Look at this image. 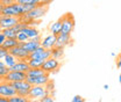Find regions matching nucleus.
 I'll use <instances>...</instances> for the list:
<instances>
[{"label":"nucleus","instance_id":"2","mask_svg":"<svg viewBox=\"0 0 121 102\" xmlns=\"http://www.w3.org/2000/svg\"><path fill=\"white\" fill-rule=\"evenodd\" d=\"M47 12H48V6L39 5V6H36L33 11H30L29 13L25 14L23 16H21L20 19H21V21L28 23V22L33 21V20H39V19L43 17V16L47 14Z\"/></svg>","mask_w":121,"mask_h":102},{"label":"nucleus","instance_id":"30","mask_svg":"<svg viewBox=\"0 0 121 102\" xmlns=\"http://www.w3.org/2000/svg\"><path fill=\"white\" fill-rule=\"evenodd\" d=\"M15 2H16L15 0H0V6H4V7H6V6L13 5V4H15Z\"/></svg>","mask_w":121,"mask_h":102},{"label":"nucleus","instance_id":"20","mask_svg":"<svg viewBox=\"0 0 121 102\" xmlns=\"http://www.w3.org/2000/svg\"><path fill=\"white\" fill-rule=\"evenodd\" d=\"M44 74H47V72L43 71L42 69H30L29 71L27 72V77L37 78V77H41V75H44Z\"/></svg>","mask_w":121,"mask_h":102},{"label":"nucleus","instance_id":"22","mask_svg":"<svg viewBox=\"0 0 121 102\" xmlns=\"http://www.w3.org/2000/svg\"><path fill=\"white\" fill-rule=\"evenodd\" d=\"M2 60L5 61V64H6V66H7L8 69H9V67H12V66H14L15 64L19 61V60L15 58L13 55H11V53H9V55H7V56L2 59Z\"/></svg>","mask_w":121,"mask_h":102},{"label":"nucleus","instance_id":"41","mask_svg":"<svg viewBox=\"0 0 121 102\" xmlns=\"http://www.w3.org/2000/svg\"><path fill=\"white\" fill-rule=\"evenodd\" d=\"M15 1H16V0H15Z\"/></svg>","mask_w":121,"mask_h":102},{"label":"nucleus","instance_id":"28","mask_svg":"<svg viewBox=\"0 0 121 102\" xmlns=\"http://www.w3.org/2000/svg\"><path fill=\"white\" fill-rule=\"evenodd\" d=\"M9 102H30V100L28 98H25V96H19V95H15L9 98Z\"/></svg>","mask_w":121,"mask_h":102},{"label":"nucleus","instance_id":"25","mask_svg":"<svg viewBox=\"0 0 121 102\" xmlns=\"http://www.w3.org/2000/svg\"><path fill=\"white\" fill-rule=\"evenodd\" d=\"M8 73H9V69L6 66L5 61H4V60H1V61H0V78H1V79H4Z\"/></svg>","mask_w":121,"mask_h":102},{"label":"nucleus","instance_id":"33","mask_svg":"<svg viewBox=\"0 0 121 102\" xmlns=\"http://www.w3.org/2000/svg\"><path fill=\"white\" fill-rule=\"evenodd\" d=\"M6 40H7V37L5 36V34L4 33H0V46L6 42Z\"/></svg>","mask_w":121,"mask_h":102},{"label":"nucleus","instance_id":"37","mask_svg":"<svg viewBox=\"0 0 121 102\" xmlns=\"http://www.w3.org/2000/svg\"><path fill=\"white\" fill-rule=\"evenodd\" d=\"M30 102H42L40 99H34V100H30Z\"/></svg>","mask_w":121,"mask_h":102},{"label":"nucleus","instance_id":"4","mask_svg":"<svg viewBox=\"0 0 121 102\" xmlns=\"http://www.w3.org/2000/svg\"><path fill=\"white\" fill-rule=\"evenodd\" d=\"M13 88H15L16 90V95L19 96H25V98H28L29 96V92H30V88H31V85L27 80L25 81H17V82H9Z\"/></svg>","mask_w":121,"mask_h":102},{"label":"nucleus","instance_id":"16","mask_svg":"<svg viewBox=\"0 0 121 102\" xmlns=\"http://www.w3.org/2000/svg\"><path fill=\"white\" fill-rule=\"evenodd\" d=\"M19 45H21L26 51H28L29 53H33L34 51H36L40 46H41V43L40 42H35L33 40H29L27 42H23V43H20Z\"/></svg>","mask_w":121,"mask_h":102},{"label":"nucleus","instance_id":"17","mask_svg":"<svg viewBox=\"0 0 121 102\" xmlns=\"http://www.w3.org/2000/svg\"><path fill=\"white\" fill-rule=\"evenodd\" d=\"M62 28H63V21H62V17H60L58 20H56L55 22H52L49 26V31H50V34L58 36L62 33Z\"/></svg>","mask_w":121,"mask_h":102},{"label":"nucleus","instance_id":"13","mask_svg":"<svg viewBox=\"0 0 121 102\" xmlns=\"http://www.w3.org/2000/svg\"><path fill=\"white\" fill-rule=\"evenodd\" d=\"M56 42H57V36H55L52 34H48L44 37H42L41 45L47 50H51L52 48L56 46Z\"/></svg>","mask_w":121,"mask_h":102},{"label":"nucleus","instance_id":"18","mask_svg":"<svg viewBox=\"0 0 121 102\" xmlns=\"http://www.w3.org/2000/svg\"><path fill=\"white\" fill-rule=\"evenodd\" d=\"M22 31L29 37V40H33L34 37H37V36L41 35L40 30L37 29V28H35V27H27V28H25V29L22 30Z\"/></svg>","mask_w":121,"mask_h":102},{"label":"nucleus","instance_id":"32","mask_svg":"<svg viewBox=\"0 0 121 102\" xmlns=\"http://www.w3.org/2000/svg\"><path fill=\"white\" fill-rule=\"evenodd\" d=\"M71 102H85V99H84V98H82L80 95H75Z\"/></svg>","mask_w":121,"mask_h":102},{"label":"nucleus","instance_id":"29","mask_svg":"<svg viewBox=\"0 0 121 102\" xmlns=\"http://www.w3.org/2000/svg\"><path fill=\"white\" fill-rule=\"evenodd\" d=\"M7 55H9V50H7L4 46H0V58H1V60L5 58Z\"/></svg>","mask_w":121,"mask_h":102},{"label":"nucleus","instance_id":"14","mask_svg":"<svg viewBox=\"0 0 121 102\" xmlns=\"http://www.w3.org/2000/svg\"><path fill=\"white\" fill-rule=\"evenodd\" d=\"M72 44V37L71 35H65V34H60L57 36V42H56V46H60V48H65L68 45H71Z\"/></svg>","mask_w":121,"mask_h":102},{"label":"nucleus","instance_id":"12","mask_svg":"<svg viewBox=\"0 0 121 102\" xmlns=\"http://www.w3.org/2000/svg\"><path fill=\"white\" fill-rule=\"evenodd\" d=\"M50 74L47 73L44 75H41V77H37V78H31V77H27V81L29 82L31 86H35V85H40V86H45L49 81H50Z\"/></svg>","mask_w":121,"mask_h":102},{"label":"nucleus","instance_id":"36","mask_svg":"<svg viewBox=\"0 0 121 102\" xmlns=\"http://www.w3.org/2000/svg\"><path fill=\"white\" fill-rule=\"evenodd\" d=\"M0 102H9V98H4V96H0Z\"/></svg>","mask_w":121,"mask_h":102},{"label":"nucleus","instance_id":"24","mask_svg":"<svg viewBox=\"0 0 121 102\" xmlns=\"http://www.w3.org/2000/svg\"><path fill=\"white\" fill-rule=\"evenodd\" d=\"M28 64H29L30 69H41L43 63L44 61H41V60H37V59H31V58H28Z\"/></svg>","mask_w":121,"mask_h":102},{"label":"nucleus","instance_id":"15","mask_svg":"<svg viewBox=\"0 0 121 102\" xmlns=\"http://www.w3.org/2000/svg\"><path fill=\"white\" fill-rule=\"evenodd\" d=\"M30 70V66L28 61L26 60H19L14 66L9 67V71H16V72H25L27 73Z\"/></svg>","mask_w":121,"mask_h":102},{"label":"nucleus","instance_id":"1","mask_svg":"<svg viewBox=\"0 0 121 102\" xmlns=\"http://www.w3.org/2000/svg\"><path fill=\"white\" fill-rule=\"evenodd\" d=\"M0 13L1 16H16V17H21L26 14V7L25 5H20L17 2H15L13 5L9 6H0Z\"/></svg>","mask_w":121,"mask_h":102},{"label":"nucleus","instance_id":"7","mask_svg":"<svg viewBox=\"0 0 121 102\" xmlns=\"http://www.w3.org/2000/svg\"><path fill=\"white\" fill-rule=\"evenodd\" d=\"M25 80H27V73L16 72V71H9V73L4 79H1V81H6V82H17Z\"/></svg>","mask_w":121,"mask_h":102},{"label":"nucleus","instance_id":"26","mask_svg":"<svg viewBox=\"0 0 121 102\" xmlns=\"http://www.w3.org/2000/svg\"><path fill=\"white\" fill-rule=\"evenodd\" d=\"M16 2L20 5H41V0H16Z\"/></svg>","mask_w":121,"mask_h":102},{"label":"nucleus","instance_id":"39","mask_svg":"<svg viewBox=\"0 0 121 102\" xmlns=\"http://www.w3.org/2000/svg\"><path fill=\"white\" fill-rule=\"evenodd\" d=\"M111 56L112 57H115V52H111Z\"/></svg>","mask_w":121,"mask_h":102},{"label":"nucleus","instance_id":"35","mask_svg":"<svg viewBox=\"0 0 121 102\" xmlns=\"http://www.w3.org/2000/svg\"><path fill=\"white\" fill-rule=\"evenodd\" d=\"M51 2H52V0H41V5H43V6H49Z\"/></svg>","mask_w":121,"mask_h":102},{"label":"nucleus","instance_id":"9","mask_svg":"<svg viewBox=\"0 0 121 102\" xmlns=\"http://www.w3.org/2000/svg\"><path fill=\"white\" fill-rule=\"evenodd\" d=\"M20 21H21V19L16 17V16H1L0 17V27H1V29L13 28Z\"/></svg>","mask_w":121,"mask_h":102},{"label":"nucleus","instance_id":"27","mask_svg":"<svg viewBox=\"0 0 121 102\" xmlns=\"http://www.w3.org/2000/svg\"><path fill=\"white\" fill-rule=\"evenodd\" d=\"M16 40L19 41V43H23V42L29 41V37H28L23 31H19V33H17V35H16Z\"/></svg>","mask_w":121,"mask_h":102},{"label":"nucleus","instance_id":"11","mask_svg":"<svg viewBox=\"0 0 121 102\" xmlns=\"http://www.w3.org/2000/svg\"><path fill=\"white\" fill-rule=\"evenodd\" d=\"M9 53L13 55L17 60H26V61L28 60V58H29V56H30L29 52L26 51L21 45H17V46H15L13 49H11L9 50Z\"/></svg>","mask_w":121,"mask_h":102},{"label":"nucleus","instance_id":"3","mask_svg":"<svg viewBox=\"0 0 121 102\" xmlns=\"http://www.w3.org/2000/svg\"><path fill=\"white\" fill-rule=\"evenodd\" d=\"M62 21H63V28H62V33L60 34L71 35V33H72V30H73L76 24L73 15L71 13H66L65 15L62 16Z\"/></svg>","mask_w":121,"mask_h":102},{"label":"nucleus","instance_id":"23","mask_svg":"<svg viewBox=\"0 0 121 102\" xmlns=\"http://www.w3.org/2000/svg\"><path fill=\"white\" fill-rule=\"evenodd\" d=\"M1 33H4L7 38H16V35H17V31L14 29V27H13V28L1 29Z\"/></svg>","mask_w":121,"mask_h":102},{"label":"nucleus","instance_id":"38","mask_svg":"<svg viewBox=\"0 0 121 102\" xmlns=\"http://www.w3.org/2000/svg\"><path fill=\"white\" fill-rule=\"evenodd\" d=\"M104 88H105V89H108V88H109V86H108V85H104Z\"/></svg>","mask_w":121,"mask_h":102},{"label":"nucleus","instance_id":"34","mask_svg":"<svg viewBox=\"0 0 121 102\" xmlns=\"http://www.w3.org/2000/svg\"><path fill=\"white\" fill-rule=\"evenodd\" d=\"M115 64H117V67H119L121 69V52L118 55V57H117V60H115Z\"/></svg>","mask_w":121,"mask_h":102},{"label":"nucleus","instance_id":"8","mask_svg":"<svg viewBox=\"0 0 121 102\" xmlns=\"http://www.w3.org/2000/svg\"><path fill=\"white\" fill-rule=\"evenodd\" d=\"M50 57H51V51L44 49L42 45L36 51H34L33 53H30V56H29V58L37 59V60H41V61H45L47 59H49Z\"/></svg>","mask_w":121,"mask_h":102},{"label":"nucleus","instance_id":"10","mask_svg":"<svg viewBox=\"0 0 121 102\" xmlns=\"http://www.w3.org/2000/svg\"><path fill=\"white\" fill-rule=\"evenodd\" d=\"M16 94H17V93H16L15 88H13V86H12L9 82L1 81V84H0V96L12 98V96H15Z\"/></svg>","mask_w":121,"mask_h":102},{"label":"nucleus","instance_id":"21","mask_svg":"<svg viewBox=\"0 0 121 102\" xmlns=\"http://www.w3.org/2000/svg\"><path fill=\"white\" fill-rule=\"evenodd\" d=\"M19 41L16 40V38H7L6 40V42L2 44L1 46H4V48H6L7 50H11V49H13L15 46H17L19 45Z\"/></svg>","mask_w":121,"mask_h":102},{"label":"nucleus","instance_id":"5","mask_svg":"<svg viewBox=\"0 0 121 102\" xmlns=\"http://www.w3.org/2000/svg\"><path fill=\"white\" fill-rule=\"evenodd\" d=\"M60 61L58 59H55L52 58V57H50L49 59H47L44 63H43V65H42V70L45 71L47 73H49V74H52V73H57L58 72V70H60Z\"/></svg>","mask_w":121,"mask_h":102},{"label":"nucleus","instance_id":"40","mask_svg":"<svg viewBox=\"0 0 121 102\" xmlns=\"http://www.w3.org/2000/svg\"><path fill=\"white\" fill-rule=\"evenodd\" d=\"M119 84L121 85V73H120V75H119Z\"/></svg>","mask_w":121,"mask_h":102},{"label":"nucleus","instance_id":"6","mask_svg":"<svg viewBox=\"0 0 121 102\" xmlns=\"http://www.w3.org/2000/svg\"><path fill=\"white\" fill-rule=\"evenodd\" d=\"M45 95H50L47 90L45 86H40V85H35V86H31L29 92V96L30 100H34V99H42L44 98Z\"/></svg>","mask_w":121,"mask_h":102},{"label":"nucleus","instance_id":"19","mask_svg":"<svg viewBox=\"0 0 121 102\" xmlns=\"http://www.w3.org/2000/svg\"><path fill=\"white\" fill-rule=\"evenodd\" d=\"M50 51H51V57H52V58L60 60V59H63V57H64V49H63V48L55 46V48H52Z\"/></svg>","mask_w":121,"mask_h":102},{"label":"nucleus","instance_id":"31","mask_svg":"<svg viewBox=\"0 0 121 102\" xmlns=\"http://www.w3.org/2000/svg\"><path fill=\"white\" fill-rule=\"evenodd\" d=\"M41 101L42 102H54L55 100H54V96H52V95H45L44 98L41 99Z\"/></svg>","mask_w":121,"mask_h":102}]
</instances>
